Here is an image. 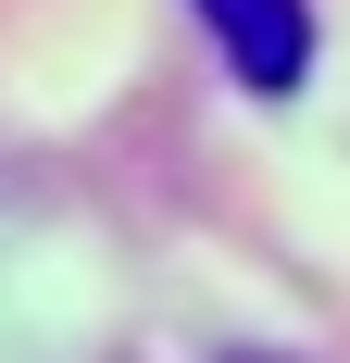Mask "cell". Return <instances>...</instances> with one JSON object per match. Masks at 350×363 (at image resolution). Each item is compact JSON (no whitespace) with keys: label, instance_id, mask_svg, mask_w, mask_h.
Masks as SVG:
<instances>
[{"label":"cell","instance_id":"6da1fadb","mask_svg":"<svg viewBox=\"0 0 350 363\" xmlns=\"http://www.w3.org/2000/svg\"><path fill=\"white\" fill-rule=\"evenodd\" d=\"M188 13H201V38L225 50V75L263 88V101L313 75V0H188Z\"/></svg>","mask_w":350,"mask_h":363},{"label":"cell","instance_id":"7a4b0ae2","mask_svg":"<svg viewBox=\"0 0 350 363\" xmlns=\"http://www.w3.org/2000/svg\"><path fill=\"white\" fill-rule=\"evenodd\" d=\"M225 363H300V351H225Z\"/></svg>","mask_w":350,"mask_h":363}]
</instances>
